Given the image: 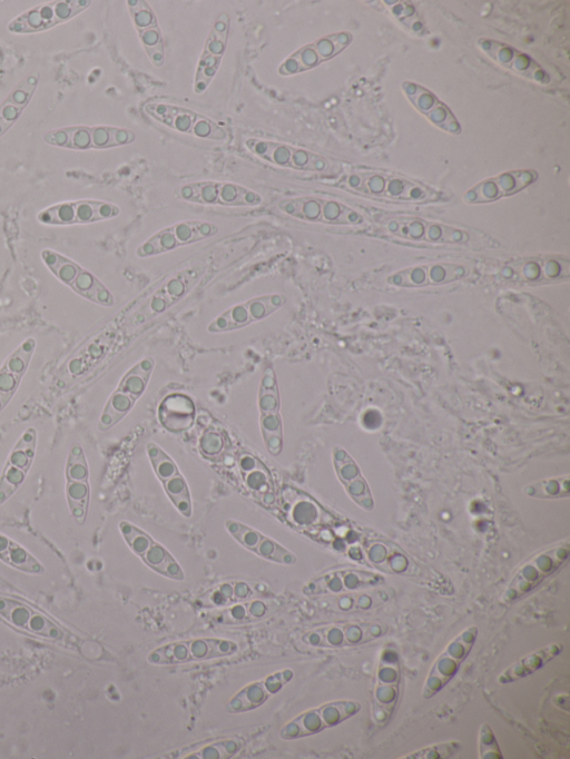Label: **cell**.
Returning <instances> with one entry per match:
<instances>
[{"label":"cell","mask_w":570,"mask_h":759,"mask_svg":"<svg viewBox=\"0 0 570 759\" xmlns=\"http://www.w3.org/2000/svg\"><path fill=\"white\" fill-rule=\"evenodd\" d=\"M333 463L336 474L351 499L362 509L372 510V495L354 460L342 447L335 446L333 448Z\"/></svg>","instance_id":"obj_38"},{"label":"cell","mask_w":570,"mask_h":759,"mask_svg":"<svg viewBox=\"0 0 570 759\" xmlns=\"http://www.w3.org/2000/svg\"><path fill=\"white\" fill-rule=\"evenodd\" d=\"M479 47L492 60L500 66L512 70L517 75L529 78L537 82L548 81V75L541 67L527 55L520 52L513 47L491 39H480Z\"/></svg>","instance_id":"obj_37"},{"label":"cell","mask_w":570,"mask_h":759,"mask_svg":"<svg viewBox=\"0 0 570 759\" xmlns=\"http://www.w3.org/2000/svg\"><path fill=\"white\" fill-rule=\"evenodd\" d=\"M354 194L392 203L438 201L442 193L404 175L372 168H354L335 184Z\"/></svg>","instance_id":"obj_2"},{"label":"cell","mask_w":570,"mask_h":759,"mask_svg":"<svg viewBox=\"0 0 570 759\" xmlns=\"http://www.w3.org/2000/svg\"><path fill=\"white\" fill-rule=\"evenodd\" d=\"M351 41L352 34L347 31L334 32L317 38L286 57L278 66L277 72L282 76H293L314 69L337 56Z\"/></svg>","instance_id":"obj_24"},{"label":"cell","mask_w":570,"mask_h":759,"mask_svg":"<svg viewBox=\"0 0 570 759\" xmlns=\"http://www.w3.org/2000/svg\"><path fill=\"white\" fill-rule=\"evenodd\" d=\"M244 740L240 737H228L194 743L163 758L176 759H228L236 756L243 748Z\"/></svg>","instance_id":"obj_41"},{"label":"cell","mask_w":570,"mask_h":759,"mask_svg":"<svg viewBox=\"0 0 570 759\" xmlns=\"http://www.w3.org/2000/svg\"><path fill=\"white\" fill-rule=\"evenodd\" d=\"M118 526L127 545L149 569L171 580L185 579L171 553L148 533L128 521L119 522Z\"/></svg>","instance_id":"obj_19"},{"label":"cell","mask_w":570,"mask_h":759,"mask_svg":"<svg viewBox=\"0 0 570 759\" xmlns=\"http://www.w3.org/2000/svg\"><path fill=\"white\" fill-rule=\"evenodd\" d=\"M537 178L538 172L532 169L503 171L485 178L468 189L463 195V200L468 204L495 201L521 191L534 183Z\"/></svg>","instance_id":"obj_29"},{"label":"cell","mask_w":570,"mask_h":759,"mask_svg":"<svg viewBox=\"0 0 570 759\" xmlns=\"http://www.w3.org/2000/svg\"><path fill=\"white\" fill-rule=\"evenodd\" d=\"M293 670L286 668L243 687L229 699L225 710L230 713H242L261 707L272 696L279 692L293 679Z\"/></svg>","instance_id":"obj_32"},{"label":"cell","mask_w":570,"mask_h":759,"mask_svg":"<svg viewBox=\"0 0 570 759\" xmlns=\"http://www.w3.org/2000/svg\"><path fill=\"white\" fill-rule=\"evenodd\" d=\"M253 588L244 581L222 583L203 594L197 605L202 609H222L232 604L250 600L254 597Z\"/></svg>","instance_id":"obj_44"},{"label":"cell","mask_w":570,"mask_h":759,"mask_svg":"<svg viewBox=\"0 0 570 759\" xmlns=\"http://www.w3.org/2000/svg\"><path fill=\"white\" fill-rule=\"evenodd\" d=\"M259 428L264 445L272 455L283 450V421L281 396L274 367L267 364L263 371L257 396Z\"/></svg>","instance_id":"obj_15"},{"label":"cell","mask_w":570,"mask_h":759,"mask_svg":"<svg viewBox=\"0 0 570 759\" xmlns=\"http://www.w3.org/2000/svg\"><path fill=\"white\" fill-rule=\"evenodd\" d=\"M461 743L456 740H451L441 743L430 745L428 747L421 748L413 751L406 756L401 757L402 759H446L452 757L460 749Z\"/></svg>","instance_id":"obj_49"},{"label":"cell","mask_w":570,"mask_h":759,"mask_svg":"<svg viewBox=\"0 0 570 759\" xmlns=\"http://www.w3.org/2000/svg\"><path fill=\"white\" fill-rule=\"evenodd\" d=\"M155 362L144 357L132 365L120 378L100 414L98 428L102 432L118 424L145 393L150 381Z\"/></svg>","instance_id":"obj_3"},{"label":"cell","mask_w":570,"mask_h":759,"mask_svg":"<svg viewBox=\"0 0 570 759\" xmlns=\"http://www.w3.org/2000/svg\"><path fill=\"white\" fill-rule=\"evenodd\" d=\"M0 560L19 571L41 574L43 565L22 545L0 533Z\"/></svg>","instance_id":"obj_45"},{"label":"cell","mask_w":570,"mask_h":759,"mask_svg":"<svg viewBox=\"0 0 570 759\" xmlns=\"http://www.w3.org/2000/svg\"><path fill=\"white\" fill-rule=\"evenodd\" d=\"M383 579L375 573L343 569L322 574L303 589L307 595H337L377 585Z\"/></svg>","instance_id":"obj_30"},{"label":"cell","mask_w":570,"mask_h":759,"mask_svg":"<svg viewBox=\"0 0 570 759\" xmlns=\"http://www.w3.org/2000/svg\"><path fill=\"white\" fill-rule=\"evenodd\" d=\"M219 227L206 220H183L159 229L136 249L140 258L151 257L171 252L215 236Z\"/></svg>","instance_id":"obj_16"},{"label":"cell","mask_w":570,"mask_h":759,"mask_svg":"<svg viewBox=\"0 0 570 759\" xmlns=\"http://www.w3.org/2000/svg\"><path fill=\"white\" fill-rule=\"evenodd\" d=\"M271 613V604L263 600H247L215 609L208 621L216 624L240 625L263 620Z\"/></svg>","instance_id":"obj_43"},{"label":"cell","mask_w":570,"mask_h":759,"mask_svg":"<svg viewBox=\"0 0 570 759\" xmlns=\"http://www.w3.org/2000/svg\"><path fill=\"white\" fill-rule=\"evenodd\" d=\"M569 552V541H563L534 554L520 565L500 600L510 603L531 592L567 561Z\"/></svg>","instance_id":"obj_7"},{"label":"cell","mask_w":570,"mask_h":759,"mask_svg":"<svg viewBox=\"0 0 570 759\" xmlns=\"http://www.w3.org/2000/svg\"><path fill=\"white\" fill-rule=\"evenodd\" d=\"M288 297L282 293L259 295L234 304L217 315L207 326L209 333H226L265 319L286 305Z\"/></svg>","instance_id":"obj_17"},{"label":"cell","mask_w":570,"mask_h":759,"mask_svg":"<svg viewBox=\"0 0 570 759\" xmlns=\"http://www.w3.org/2000/svg\"><path fill=\"white\" fill-rule=\"evenodd\" d=\"M65 495L70 515L83 524L90 502V473L83 447L73 443L65 465Z\"/></svg>","instance_id":"obj_23"},{"label":"cell","mask_w":570,"mask_h":759,"mask_svg":"<svg viewBox=\"0 0 570 759\" xmlns=\"http://www.w3.org/2000/svg\"><path fill=\"white\" fill-rule=\"evenodd\" d=\"M225 528L242 546L265 560L285 565L297 561L293 552L254 528L232 519L225 521Z\"/></svg>","instance_id":"obj_33"},{"label":"cell","mask_w":570,"mask_h":759,"mask_svg":"<svg viewBox=\"0 0 570 759\" xmlns=\"http://www.w3.org/2000/svg\"><path fill=\"white\" fill-rule=\"evenodd\" d=\"M90 4L88 0H57L38 4L12 19L8 30L18 34L46 31L69 21Z\"/></svg>","instance_id":"obj_20"},{"label":"cell","mask_w":570,"mask_h":759,"mask_svg":"<svg viewBox=\"0 0 570 759\" xmlns=\"http://www.w3.org/2000/svg\"><path fill=\"white\" fill-rule=\"evenodd\" d=\"M238 649V644L228 639L194 638L158 647L147 655V661L157 666L183 664L230 657Z\"/></svg>","instance_id":"obj_5"},{"label":"cell","mask_w":570,"mask_h":759,"mask_svg":"<svg viewBox=\"0 0 570 759\" xmlns=\"http://www.w3.org/2000/svg\"><path fill=\"white\" fill-rule=\"evenodd\" d=\"M361 710L356 700H335L308 709L285 723L279 730L284 740H293L316 735L335 727L355 716Z\"/></svg>","instance_id":"obj_12"},{"label":"cell","mask_w":570,"mask_h":759,"mask_svg":"<svg viewBox=\"0 0 570 759\" xmlns=\"http://www.w3.org/2000/svg\"><path fill=\"white\" fill-rule=\"evenodd\" d=\"M39 82V73L30 72L14 86L0 103V137H2L20 118L29 105Z\"/></svg>","instance_id":"obj_40"},{"label":"cell","mask_w":570,"mask_h":759,"mask_svg":"<svg viewBox=\"0 0 570 759\" xmlns=\"http://www.w3.org/2000/svg\"><path fill=\"white\" fill-rule=\"evenodd\" d=\"M400 667L397 657H381L375 674L373 703L375 709H382L376 718L383 724L389 720L399 698Z\"/></svg>","instance_id":"obj_35"},{"label":"cell","mask_w":570,"mask_h":759,"mask_svg":"<svg viewBox=\"0 0 570 759\" xmlns=\"http://www.w3.org/2000/svg\"><path fill=\"white\" fill-rule=\"evenodd\" d=\"M48 145L72 150L92 149L91 126H69L49 130L43 136Z\"/></svg>","instance_id":"obj_46"},{"label":"cell","mask_w":570,"mask_h":759,"mask_svg":"<svg viewBox=\"0 0 570 759\" xmlns=\"http://www.w3.org/2000/svg\"><path fill=\"white\" fill-rule=\"evenodd\" d=\"M202 274L200 268H187L164 278L130 314L128 318L129 326L136 328L164 314L190 292Z\"/></svg>","instance_id":"obj_4"},{"label":"cell","mask_w":570,"mask_h":759,"mask_svg":"<svg viewBox=\"0 0 570 759\" xmlns=\"http://www.w3.org/2000/svg\"><path fill=\"white\" fill-rule=\"evenodd\" d=\"M278 209L299 220L325 225L357 226L365 219L354 208L335 199L316 196H297L281 199Z\"/></svg>","instance_id":"obj_6"},{"label":"cell","mask_w":570,"mask_h":759,"mask_svg":"<svg viewBox=\"0 0 570 759\" xmlns=\"http://www.w3.org/2000/svg\"><path fill=\"white\" fill-rule=\"evenodd\" d=\"M41 259L58 280L81 297L105 307L115 304L111 292L88 269L52 249H42Z\"/></svg>","instance_id":"obj_8"},{"label":"cell","mask_w":570,"mask_h":759,"mask_svg":"<svg viewBox=\"0 0 570 759\" xmlns=\"http://www.w3.org/2000/svg\"><path fill=\"white\" fill-rule=\"evenodd\" d=\"M570 277V262L556 255H539L503 263L497 278L501 282L539 285L567 280Z\"/></svg>","instance_id":"obj_10"},{"label":"cell","mask_w":570,"mask_h":759,"mask_svg":"<svg viewBox=\"0 0 570 759\" xmlns=\"http://www.w3.org/2000/svg\"><path fill=\"white\" fill-rule=\"evenodd\" d=\"M175 196L184 201L225 207H256L263 197L255 190L232 181L199 180L178 186Z\"/></svg>","instance_id":"obj_9"},{"label":"cell","mask_w":570,"mask_h":759,"mask_svg":"<svg viewBox=\"0 0 570 759\" xmlns=\"http://www.w3.org/2000/svg\"><path fill=\"white\" fill-rule=\"evenodd\" d=\"M35 349V338H26L4 359L0 367V412L3 411L17 393L20 383L27 373Z\"/></svg>","instance_id":"obj_36"},{"label":"cell","mask_w":570,"mask_h":759,"mask_svg":"<svg viewBox=\"0 0 570 759\" xmlns=\"http://www.w3.org/2000/svg\"><path fill=\"white\" fill-rule=\"evenodd\" d=\"M245 146L257 158L282 168L311 172H326L331 169L326 157L286 142L247 138Z\"/></svg>","instance_id":"obj_13"},{"label":"cell","mask_w":570,"mask_h":759,"mask_svg":"<svg viewBox=\"0 0 570 759\" xmlns=\"http://www.w3.org/2000/svg\"><path fill=\"white\" fill-rule=\"evenodd\" d=\"M402 90L413 107L431 124L453 135L461 132V126L452 111L433 92L411 81H403Z\"/></svg>","instance_id":"obj_34"},{"label":"cell","mask_w":570,"mask_h":759,"mask_svg":"<svg viewBox=\"0 0 570 759\" xmlns=\"http://www.w3.org/2000/svg\"><path fill=\"white\" fill-rule=\"evenodd\" d=\"M144 111L175 131L206 140L227 139V131L220 125L193 109L167 102H148Z\"/></svg>","instance_id":"obj_11"},{"label":"cell","mask_w":570,"mask_h":759,"mask_svg":"<svg viewBox=\"0 0 570 759\" xmlns=\"http://www.w3.org/2000/svg\"><path fill=\"white\" fill-rule=\"evenodd\" d=\"M471 274L472 268L466 264L429 262L396 270L386 277V283L402 288L441 286L468 278Z\"/></svg>","instance_id":"obj_21"},{"label":"cell","mask_w":570,"mask_h":759,"mask_svg":"<svg viewBox=\"0 0 570 759\" xmlns=\"http://www.w3.org/2000/svg\"><path fill=\"white\" fill-rule=\"evenodd\" d=\"M476 637L478 628L470 625L449 641L428 672L421 692L423 699L432 698L451 681L470 654Z\"/></svg>","instance_id":"obj_14"},{"label":"cell","mask_w":570,"mask_h":759,"mask_svg":"<svg viewBox=\"0 0 570 759\" xmlns=\"http://www.w3.org/2000/svg\"><path fill=\"white\" fill-rule=\"evenodd\" d=\"M38 443L35 427L27 428L9 452L0 474V505L24 483L33 464Z\"/></svg>","instance_id":"obj_26"},{"label":"cell","mask_w":570,"mask_h":759,"mask_svg":"<svg viewBox=\"0 0 570 759\" xmlns=\"http://www.w3.org/2000/svg\"><path fill=\"white\" fill-rule=\"evenodd\" d=\"M120 208L114 203L96 199L63 201L40 210L37 219L45 225H85L117 217Z\"/></svg>","instance_id":"obj_22"},{"label":"cell","mask_w":570,"mask_h":759,"mask_svg":"<svg viewBox=\"0 0 570 759\" xmlns=\"http://www.w3.org/2000/svg\"><path fill=\"white\" fill-rule=\"evenodd\" d=\"M196 408L193 400L183 393H171L158 405L157 417L167 431L180 433L195 422Z\"/></svg>","instance_id":"obj_39"},{"label":"cell","mask_w":570,"mask_h":759,"mask_svg":"<svg viewBox=\"0 0 570 759\" xmlns=\"http://www.w3.org/2000/svg\"><path fill=\"white\" fill-rule=\"evenodd\" d=\"M229 33V16L225 12L215 19L199 56L193 88L195 93H203L214 79L227 48Z\"/></svg>","instance_id":"obj_27"},{"label":"cell","mask_w":570,"mask_h":759,"mask_svg":"<svg viewBox=\"0 0 570 759\" xmlns=\"http://www.w3.org/2000/svg\"><path fill=\"white\" fill-rule=\"evenodd\" d=\"M238 466L243 474L246 487L256 496H266L271 491L272 482L267 469L256 457L243 453L238 459Z\"/></svg>","instance_id":"obj_47"},{"label":"cell","mask_w":570,"mask_h":759,"mask_svg":"<svg viewBox=\"0 0 570 759\" xmlns=\"http://www.w3.org/2000/svg\"><path fill=\"white\" fill-rule=\"evenodd\" d=\"M386 629L374 622H340L321 625L305 631L303 643L324 649L357 647L377 639Z\"/></svg>","instance_id":"obj_18"},{"label":"cell","mask_w":570,"mask_h":759,"mask_svg":"<svg viewBox=\"0 0 570 759\" xmlns=\"http://www.w3.org/2000/svg\"><path fill=\"white\" fill-rule=\"evenodd\" d=\"M563 650V644L558 642L549 643L530 653L523 655L511 666L505 668L498 677L501 684L512 683L543 668L547 663L558 657Z\"/></svg>","instance_id":"obj_42"},{"label":"cell","mask_w":570,"mask_h":759,"mask_svg":"<svg viewBox=\"0 0 570 759\" xmlns=\"http://www.w3.org/2000/svg\"><path fill=\"white\" fill-rule=\"evenodd\" d=\"M569 477H553L532 483L524 487L528 495L537 497H561L569 495Z\"/></svg>","instance_id":"obj_48"},{"label":"cell","mask_w":570,"mask_h":759,"mask_svg":"<svg viewBox=\"0 0 570 759\" xmlns=\"http://www.w3.org/2000/svg\"><path fill=\"white\" fill-rule=\"evenodd\" d=\"M126 4L146 55L155 67L160 68L165 62V47L155 12L142 0H128Z\"/></svg>","instance_id":"obj_31"},{"label":"cell","mask_w":570,"mask_h":759,"mask_svg":"<svg viewBox=\"0 0 570 759\" xmlns=\"http://www.w3.org/2000/svg\"><path fill=\"white\" fill-rule=\"evenodd\" d=\"M146 452L151 467L173 505L183 516L190 518L193 504L189 486L176 462L155 442H149L146 445Z\"/></svg>","instance_id":"obj_25"},{"label":"cell","mask_w":570,"mask_h":759,"mask_svg":"<svg viewBox=\"0 0 570 759\" xmlns=\"http://www.w3.org/2000/svg\"><path fill=\"white\" fill-rule=\"evenodd\" d=\"M0 617L12 627L30 634L61 641L66 631L45 613L12 598L0 597Z\"/></svg>","instance_id":"obj_28"},{"label":"cell","mask_w":570,"mask_h":759,"mask_svg":"<svg viewBox=\"0 0 570 759\" xmlns=\"http://www.w3.org/2000/svg\"><path fill=\"white\" fill-rule=\"evenodd\" d=\"M375 235L411 244L498 247L489 235L463 227L424 219L411 215H379L374 220Z\"/></svg>","instance_id":"obj_1"}]
</instances>
